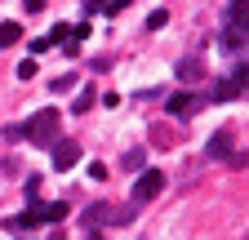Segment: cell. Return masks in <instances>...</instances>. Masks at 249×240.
<instances>
[{
    "label": "cell",
    "mask_w": 249,
    "mask_h": 240,
    "mask_svg": "<svg viewBox=\"0 0 249 240\" xmlns=\"http://www.w3.org/2000/svg\"><path fill=\"white\" fill-rule=\"evenodd\" d=\"M89 240H103V236H89Z\"/></svg>",
    "instance_id": "obj_25"
},
{
    "label": "cell",
    "mask_w": 249,
    "mask_h": 240,
    "mask_svg": "<svg viewBox=\"0 0 249 240\" xmlns=\"http://www.w3.org/2000/svg\"><path fill=\"white\" fill-rule=\"evenodd\" d=\"M205 76V58H196V53H187V58H178V80H187V85H196Z\"/></svg>",
    "instance_id": "obj_7"
},
{
    "label": "cell",
    "mask_w": 249,
    "mask_h": 240,
    "mask_svg": "<svg viewBox=\"0 0 249 240\" xmlns=\"http://www.w3.org/2000/svg\"><path fill=\"white\" fill-rule=\"evenodd\" d=\"M27 14H45V0H27Z\"/></svg>",
    "instance_id": "obj_24"
},
{
    "label": "cell",
    "mask_w": 249,
    "mask_h": 240,
    "mask_svg": "<svg viewBox=\"0 0 249 240\" xmlns=\"http://www.w3.org/2000/svg\"><path fill=\"white\" fill-rule=\"evenodd\" d=\"M124 169H147V152H142V147H134V152H124Z\"/></svg>",
    "instance_id": "obj_15"
},
{
    "label": "cell",
    "mask_w": 249,
    "mask_h": 240,
    "mask_svg": "<svg viewBox=\"0 0 249 240\" xmlns=\"http://www.w3.org/2000/svg\"><path fill=\"white\" fill-rule=\"evenodd\" d=\"M67 218V200H53V205H40V223H62Z\"/></svg>",
    "instance_id": "obj_12"
},
{
    "label": "cell",
    "mask_w": 249,
    "mask_h": 240,
    "mask_svg": "<svg viewBox=\"0 0 249 240\" xmlns=\"http://www.w3.org/2000/svg\"><path fill=\"white\" fill-rule=\"evenodd\" d=\"M22 40V27L18 22H0V49H9V45H18Z\"/></svg>",
    "instance_id": "obj_14"
},
{
    "label": "cell",
    "mask_w": 249,
    "mask_h": 240,
    "mask_svg": "<svg viewBox=\"0 0 249 240\" xmlns=\"http://www.w3.org/2000/svg\"><path fill=\"white\" fill-rule=\"evenodd\" d=\"M89 178H93V183H103V178H107V165H103V160H93V165H89Z\"/></svg>",
    "instance_id": "obj_20"
},
{
    "label": "cell",
    "mask_w": 249,
    "mask_h": 240,
    "mask_svg": "<svg viewBox=\"0 0 249 240\" xmlns=\"http://www.w3.org/2000/svg\"><path fill=\"white\" fill-rule=\"evenodd\" d=\"M223 49L245 58V27H227V32H223Z\"/></svg>",
    "instance_id": "obj_10"
},
{
    "label": "cell",
    "mask_w": 249,
    "mask_h": 240,
    "mask_svg": "<svg viewBox=\"0 0 249 240\" xmlns=\"http://www.w3.org/2000/svg\"><path fill=\"white\" fill-rule=\"evenodd\" d=\"M205 152H209V160H231V134H227V129H223V134H213Z\"/></svg>",
    "instance_id": "obj_8"
},
{
    "label": "cell",
    "mask_w": 249,
    "mask_h": 240,
    "mask_svg": "<svg viewBox=\"0 0 249 240\" xmlns=\"http://www.w3.org/2000/svg\"><path fill=\"white\" fill-rule=\"evenodd\" d=\"M71 165H80V142H71V138L53 142V169H71Z\"/></svg>",
    "instance_id": "obj_6"
},
{
    "label": "cell",
    "mask_w": 249,
    "mask_h": 240,
    "mask_svg": "<svg viewBox=\"0 0 249 240\" xmlns=\"http://www.w3.org/2000/svg\"><path fill=\"white\" fill-rule=\"evenodd\" d=\"M245 89H249V67H245V58H240L236 71H227V76L213 80L209 98H213V103H231V98H245Z\"/></svg>",
    "instance_id": "obj_2"
},
{
    "label": "cell",
    "mask_w": 249,
    "mask_h": 240,
    "mask_svg": "<svg viewBox=\"0 0 249 240\" xmlns=\"http://www.w3.org/2000/svg\"><path fill=\"white\" fill-rule=\"evenodd\" d=\"M93 103H98V89H93V85H85V89H80V94H76V103H71V111L80 116V111H89Z\"/></svg>",
    "instance_id": "obj_13"
},
{
    "label": "cell",
    "mask_w": 249,
    "mask_h": 240,
    "mask_svg": "<svg viewBox=\"0 0 249 240\" xmlns=\"http://www.w3.org/2000/svg\"><path fill=\"white\" fill-rule=\"evenodd\" d=\"M160 191H165V173L160 169H138V178H134V205H147Z\"/></svg>",
    "instance_id": "obj_3"
},
{
    "label": "cell",
    "mask_w": 249,
    "mask_h": 240,
    "mask_svg": "<svg viewBox=\"0 0 249 240\" xmlns=\"http://www.w3.org/2000/svg\"><path fill=\"white\" fill-rule=\"evenodd\" d=\"M9 227H14V231H36V227H40V205H27L18 218H9Z\"/></svg>",
    "instance_id": "obj_9"
},
{
    "label": "cell",
    "mask_w": 249,
    "mask_h": 240,
    "mask_svg": "<svg viewBox=\"0 0 249 240\" xmlns=\"http://www.w3.org/2000/svg\"><path fill=\"white\" fill-rule=\"evenodd\" d=\"M49 89H53V94H67V89H76V76H53Z\"/></svg>",
    "instance_id": "obj_18"
},
{
    "label": "cell",
    "mask_w": 249,
    "mask_h": 240,
    "mask_svg": "<svg viewBox=\"0 0 249 240\" xmlns=\"http://www.w3.org/2000/svg\"><path fill=\"white\" fill-rule=\"evenodd\" d=\"M45 40H49V45H67V40H71V27H67V22H58L53 32L45 36Z\"/></svg>",
    "instance_id": "obj_16"
},
{
    "label": "cell",
    "mask_w": 249,
    "mask_h": 240,
    "mask_svg": "<svg viewBox=\"0 0 249 240\" xmlns=\"http://www.w3.org/2000/svg\"><path fill=\"white\" fill-rule=\"evenodd\" d=\"M58 120H62L58 111H36V116L18 129V138H27L31 147H53V142H58Z\"/></svg>",
    "instance_id": "obj_1"
},
{
    "label": "cell",
    "mask_w": 249,
    "mask_h": 240,
    "mask_svg": "<svg viewBox=\"0 0 249 240\" xmlns=\"http://www.w3.org/2000/svg\"><path fill=\"white\" fill-rule=\"evenodd\" d=\"M80 223H85L89 231H98V227H107V223H129V214H124V209H116V205H107V200H98V205L85 209Z\"/></svg>",
    "instance_id": "obj_4"
},
{
    "label": "cell",
    "mask_w": 249,
    "mask_h": 240,
    "mask_svg": "<svg viewBox=\"0 0 249 240\" xmlns=\"http://www.w3.org/2000/svg\"><path fill=\"white\" fill-rule=\"evenodd\" d=\"M169 22V9H151L147 14V27H151V32H156V27H165Z\"/></svg>",
    "instance_id": "obj_19"
},
{
    "label": "cell",
    "mask_w": 249,
    "mask_h": 240,
    "mask_svg": "<svg viewBox=\"0 0 249 240\" xmlns=\"http://www.w3.org/2000/svg\"><path fill=\"white\" fill-rule=\"evenodd\" d=\"M80 40H89V22H80V27H71V45H80Z\"/></svg>",
    "instance_id": "obj_22"
},
{
    "label": "cell",
    "mask_w": 249,
    "mask_h": 240,
    "mask_svg": "<svg viewBox=\"0 0 249 240\" xmlns=\"http://www.w3.org/2000/svg\"><path fill=\"white\" fill-rule=\"evenodd\" d=\"M249 22V0H231L227 5V27H245Z\"/></svg>",
    "instance_id": "obj_11"
},
{
    "label": "cell",
    "mask_w": 249,
    "mask_h": 240,
    "mask_svg": "<svg viewBox=\"0 0 249 240\" xmlns=\"http://www.w3.org/2000/svg\"><path fill=\"white\" fill-rule=\"evenodd\" d=\"M18 76L31 80V76H36V63H31V58H22V63H18Z\"/></svg>",
    "instance_id": "obj_21"
},
{
    "label": "cell",
    "mask_w": 249,
    "mask_h": 240,
    "mask_svg": "<svg viewBox=\"0 0 249 240\" xmlns=\"http://www.w3.org/2000/svg\"><path fill=\"white\" fill-rule=\"evenodd\" d=\"M98 9L107 14V0H85V14H98Z\"/></svg>",
    "instance_id": "obj_23"
},
{
    "label": "cell",
    "mask_w": 249,
    "mask_h": 240,
    "mask_svg": "<svg viewBox=\"0 0 249 240\" xmlns=\"http://www.w3.org/2000/svg\"><path fill=\"white\" fill-rule=\"evenodd\" d=\"M22 196H27V205H36V196H40V178H36V173L22 183Z\"/></svg>",
    "instance_id": "obj_17"
},
{
    "label": "cell",
    "mask_w": 249,
    "mask_h": 240,
    "mask_svg": "<svg viewBox=\"0 0 249 240\" xmlns=\"http://www.w3.org/2000/svg\"><path fill=\"white\" fill-rule=\"evenodd\" d=\"M205 107V94H169V116H178V120H192L196 111Z\"/></svg>",
    "instance_id": "obj_5"
}]
</instances>
